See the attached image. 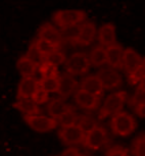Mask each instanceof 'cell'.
I'll use <instances>...</instances> for the list:
<instances>
[{"label": "cell", "instance_id": "obj_1", "mask_svg": "<svg viewBox=\"0 0 145 156\" xmlns=\"http://www.w3.org/2000/svg\"><path fill=\"white\" fill-rule=\"evenodd\" d=\"M87 14L85 11L79 9H63L58 10L53 14L52 20L56 27L61 30L79 26L81 23H84Z\"/></svg>", "mask_w": 145, "mask_h": 156}, {"label": "cell", "instance_id": "obj_2", "mask_svg": "<svg viewBox=\"0 0 145 156\" xmlns=\"http://www.w3.org/2000/svg\"><path fill=\"white\" fill-rule=\"evenodd\" d=\"M127 100V93L125 91L114 92L106 97L99 110V119H106L108 116H114L123 110L124 105Z\"/></svg>", "mask_w": 145, "mask_h": 156}, {"label": "cell", "instance_id": "obj_3", "mask_svg": "<svg viewBox=\"0 0 145 156\" xmlns=\"http://www.w3.org/2000/svg\"><path fill=\"white\" fill-rule=\"evenodd\" d=\"M111 126L114 135L127 137L135 131L137 123L131 114L125 112V111H121L111 117Z\"/></svg>", "mask_w": 145, "mask_h": 156}, {"label": "cell", "instance_id": "obj_4", "mask_svg": "<svg viewBox=\"0 0 145 156\" xmlns=\"http://www.w3.org/2000/svg\"><path fill=\"white\" fill-rule=\"evenodd\" d=\"M91 66L89 57L83 52H76L72 54L64 62L67 73L71 76H82L88 73Z\"/></svg>", "mask_w": 145, "mask_h": 156}, {"label": "cell", "instance_id": "obj_5", "mask_svg": "<svg viewBox=\"0 0 145 156\" xmlns=\"http://www.w3.org/2000/svg\"><path fill=\"white\" fill-rule=\"evenodd\" d=\"M26 123L32 129L39 133H45V132L52 131L58 126L57 120L52 119L50 116L42 115H24Z\"/></svg>", "mask_w": 145, "mask_h": 156}, {"label": "cell", "instance_id": "obj_6", "mask_svg": "<svg viewBox=\"0 0 145 156\" xmlns=\"http://www.w3.org/2000/svg\"><path fill=\"white\" fill-rule=\"evenodd\" d=\"M97 76L102 84L104 90H114L122 86V76L114 69L111 67H102L97 73Z\"/></svg>", "mask_w": 145, "mask_h": 156}, {"label": "cell", "instance_id": "obj_7", "mask_svg": "<svg viewBox=\"0 0 145 156\" xmlns=\"http://www.w3.org/2000/svg\"><path fill=\"white\" fill-rule=\"evenodd\" d=\"M86 134L77 125L61 128L58 132V137L64 145L73 146L84 143Z\"/></svg>", "mask_w": 145, "mask_h": 156}, {"label": "cell", "instance_id": "obj_8", "mask_svg": "<svg viewBox=\"0 0 145 156\" xmlns=\"http://www.w3.org/2000/svg\"><path fill=\"white\" fill-rule=\"evenodd\" d=\"M108 137L106 131L101 126H97L95 129L86 134L84 145L91 150H98L107 143Z\"/></svg>", "mask_w": 145, "mask_h": 156}, {"label": "cell", "instance_id": "obj_9", "mask_svg": "<svg viewBox=\"0 0 145 156\" xmlns=\"http://www.w3.org/2000/svg\"><path fill=\"white\" fill-rule=\"evenodd\" d=\"M143 57L133 48L124 49L123 60H122V69L126 72L127 75H131L134 70L142 62Z\"/></svg>", "mask_w": 145, "mask_h": 156}, {"label": "cell", "instance_id": "obj_10", "mask_svg": "<svg viewBox=\"0 0 145 156\" xmlns=\"http://www.w3.org/2000/svg\"><path fill=\"white\" fill-rule=\"evenodd\" d=\"M74 99L80 107L87 110H94L99 106L100 98L86 92L84 90L78 89L74 94Z\"/></svg>", "mask_w": 145, "mask_h": 156}, {"label": "cell", "instance_id": "obj_11", "mask_svg": "<svg viewBox=\"0 0 145 156\" xmlns=\"http://www.w3.org/2000/svg\"><path fill=\"white\" fill-rule=\"evenodd\" d=\"M38 89H39V80L34 76L23 78L17 87L16 98H32Z\"/></svg>", "mask_w": 145, "mask_h": 156}, {"label": "cell", "instance_id": "obj_12", "mask_svg": "<svg viewBox=\"0 0 145 156\" xmlns=\"http://www.w3.org/2000/svg\"><path fill=\"white\" fill-rule=\"evenodd\" d=\"M38 38L45 40L57 47L60 46L61 40H63L60 31L49 23H45L40 27L39 32H38Z\"/></svg>", "mask_w": 145, "mask_h": 156}, {"label": "cell", "instance_id": "obj_13", "mask_svg": "<svg viewBox=\"0 0 145 156\" xmlns=\"http://www.w3.org/2000/svg\"><path fill=\"white\" fill-rule=\"evenodd\" d=\"M58 79H60V88H58L57 94L63 99L70 97L78 90L77 89L78 88V83H77V81L73 76L64 73L61 76H58Z\"/></svg>", "mask_w": 145, "mask_h": 156}, {"label": "cell", "instance_id": "obj_14", "mask_svg": "<svg viewBox=\"0 0 145 156\" xmlns=\"http://www.w3.org/2000/svg\"><path fill=\"white\" fill-rule=\"evenodd\" d=\"M97 34V29L95 23L92 22H85L80 25L79 35L77 38V41L81 45H90L95 39Z\"/></svg>", "mask_w": 145, "mask_h": 156}, {"label": "cell", "instance_id": "obj_15", "mask_svg": "<svg viewBox=\"0 0 145 156\" xmlns=\"http://www.w3.org/2000/svg\"><path fill=\"white\" fill-rule=\"evenodd\" d=\"M98 42L101 47H109L117 43L115 36V27L114 23H104L98 30Z\"/></svg>", "mask_w": 145, "mask_h": 156}, {"label": "cell", "instance_id": "obj_16", "mask_svg": "<svg viewBox=\"0 0 145 156\" xmlns=\"http://www.w3.org/2000/svg\"><path fill=\"white\" fill-rule=\"evenodd\" d=\"M106 52V60L109 67L111 69H122V60H123V53L124 48L120 44H114V45L105 48Z\"/></svg>", "mask_w": 145, "mask_h": 156}, {"label": "cell", "instance_id": "obj_17", "mask_svg": "<svg viewBox=\"0 0 145 156\" xmlns=\"http://www.w3.org/2000/svg\"><path fill=\"white\" fill-rule=\"evenodd\" d=\"M80 89L84 90L96 97H99V98L103 95V91H104L101 82L96 75L88 76L83 79L82 82L80 83Z\"/></svg>", "mask_w": 145, "mask_h": 156}, {"label": "cell", "instance_id": "obj_18", "mask_svg": "<svg viewBox=\"0 0 145 156\" xmlns=\"http://www.w3.org/2000/svg\"><path fill=\"white\" fill-rule=\"evenodd\" d=\"M13 107L20 110L24 115H38L41 113L39 105H37L32 98L17 99L13 104Z\"/></svg>", "mask_w": 145, "mask_h": 156}, {"label": "cell", "instance_id": "obj_19", "mask_svg": "<svg viewBox=\"0 0 145 156\" xmlns=\"http://www.w3.org/2000/svg\"><path fill=\"white\" fill-rule=\"evenodd\" d=\"M71 108L72 107L69 104H67L63 99H53L48 103L47 111H48L50 117L54 119H58L63 113L69 111Z\"/></svg>", "mask_w": 145, "mask_h": 156}, {"label": "cell", "instance_id": "obj_20", "mask_svg": "<svg viewBox=\"0 0 145 156\" xmlns=\"http://www.w3.org/2000/svg\"><path fill=\"white\" fill-rule=\"evenodd\" d=\"M38 66H36L33 61H31L26 55L20 57L16 61V69L22 75L23 78H29V76H34L38 69Z\"/></svg>", "mask_w": 145, "mask_h": 156}, {"label": "cell", "instance_id": "obj_21", "mask_svg": "<svg viewBox=\"0 0 145 156\" xmlns=\"http://www.w3.org/2000/svg\"><path fill=\"white\" fill-rule=\"evenodd\" d=\"M89 60L91 66L99 67L106 64L107 60H106V52L105 48H103L101 46H97L91 50L89 56Z\"/></svg>", "mask_w": 145, "mask_h": 156}, {"label": "cell", "instance_id": "obj_22", "mask_svg": "<svg viewBox=\"0 0 145 156\" xmlns=\"http://www.w3.org/2000/svg\"><path fill=\"white\" fill-rule=\"evenodd\" d=\"M39 87L47 93H57L60 88V79L50 78V79H41L39 80Z\"/></svg>", "mask_w": 145, "mask_h": 156}, {"label": "cell", "instance_id": "obj_23", "mask_svg": "<svg viewBox=\"0 0 145 156\" xmlns=\"http://www.w3.org/2000/svg\"><path fill=\"white\" fill-rule=\"evenodd\" d=\"M76 125L78 126L85 134L89 133V132H91L93 129H95L96 126H98L97 125V122L93 117L88 116V115L78 116V120H77Z\"/></svg>", "mask_w": 145, "mask_h": 156}, {"label": "cell", "instance_id": "obj_24", "mask_svg": "<svg viewBox=\"0 0 145 156\" xmlns=\"http://www.w3.org/2000/svg\"><path fill=\"white\" fill-rule=\"evenodd\" d=\"M38 69H39L41 79H50V78H57L58 76V69L57 66H53V64H50L44 61Z\"/></svg>", "mask_w": 145, "mask_h": 156}, {"label": "cell", "instance_id": "obj_25", "mask_svg": "<svg viewBox=\"0 0 145 156\" xmlns=\"http://www.w3.org/2000/svg\"><path fill=\"white\" fill-rule=\"evenodd\" d=\"M34 44H35V46H36V48L38 49V51L43 55L44 58H45L47 55H49L50 53H52L53 51L57 50L58 48L57 46L53 45V44L47 42L45 40L39 39V38L34 41Z\"/></svg>", "mask_w": 145, "mask_h": 156}, {"label": "cell", "instance_id": "obj_26", "mask_svg": "<svg viewBox=\"0 0 145 156\" xmlns=\"http://www.w3.org/2000/svg\"><path fill=\"white\" fill-rule=\"evenodd\" d=\"M56 120H57V122H58V126H61V128H66V126L76 125L77 120H78V115L76 114L75 110H74L73 108H71L69 111L63 113L60 119Z\"/></svg>", "mask_w": 145, "mask_h": 156}, {"label": "cell", "instance_id": "obj_27", "mask_svg": "<svg viewBox=\"0 0 145 156\" xmlns=\"http://www.w3.org/2000/svg\"><path fill=\"white\" fill-rule=\"evenodd\" d=\"M145 78V58H143L142 62L139 64V66L133 72L131 75L128 76L129 83L131 85L139 84V82Z\"/></svg>", "mask_w": 145, "mask_h": 156}, {"label": "cell", "instance_id": "obj_28", "mask_svg": "<svg viewBox=\"0 0 145 156\" xmlns=\"http://www.w3.org/2000/svg\"><path fill=\"white\" fill-rule=\"evenodd\" d=\"M66 60H67L66 55H64L61 51H60L58 49L55 50V51H53L52 53H50L49 55H47V56L44 58V61H45V62L53 64V66H60V64L64 63Z\"/></svg>", "mask_w": 145, "mask_h": 156}, {"label": "cell", "instance_id": "obj_29", "mask_svg": "<svg viewBox=\"0 0 145 156\" xmlns=\"http://www.w3.org/2000/svg\"><path fill=\"white\" fill-rule=\"evenodd\" d=\"M26 56L28 57L31 61H33V62L38 66H40L41 64L44 62L43 55L38 51V49L36 48V46H35L34 42L30 47H29L28 51H27V53H26Z\"/></svg>", "mask_w": 145, "mask_h": 156}, {"label": "cell", "instance_id": "obj_30", "mask_svg": "<svg viewBox=\"0 0 145 156\" xmlns=\"http://www.w3.org/2000/svg\"><path fill=\"white\" fill-rule=\"evenodd\" d=\"M145 103V90L137 88L134 93V95L132 97L131 100V105L133 107H137L139 105L144 104Z\"/></svg>", "mask_w": 145, "mask_h": 156}, {"label": "cell", "instance_id": "obj_31", "mask_svg": "<svg viewBox=\"0 0 145 156\" xmlns=\"http://www.w3.org/2000/svg\"><path fill=\"white\" fill-rule=\"evenodd\" d=\"M32 99H33V101L36 103L37 105H41L49 101V94L39 87V89L35 92L33 97H32Z\"/></svg>", "mask_w": 145, "mask_h": 156}, {"label": "cell", "instance_id": "obj_32", "mask_svg": "<svg viewBox=\"0 0 145 156\" xmlns=\"http://www.w3.org/2000/svg\"><path fill=\"white\" fill-rule=\"evenodd\" d=\"M134 156H145V137L141 136L136 139L133 149Z\"/></svg>", "mask_w": 145, "mask_h": 156}, {"label": "cell", "instance_id": "obj_33", "mask_svg": "<svg viewBox=\"0 0 145 156\" xmlns=\"http://www.w3.org/2000/svg\"><path fill=\"white\" fill-rule=\"evenodd\" d=\"M79 29H80V25L79 26H75V27L72 28H67L63 30L61 33V38H64L67 40H73V41H77V38H78L79 35Z\"/></svg>", "mask_w": 145, "mask_h": 156}, {"label": "cell", "instance_id": "obj_34", "mask_svg": "<svg viewBox=\"0 0 145 156\" xmlns=\"http://www.w3.org/2000/svg\"><path fill=\"white\" fill-rule=\"evenodd\" d=\"M106 156H129V154L126 149L121 148V147H115V148L108 150Z\"/></svg>", "mask_w": 145, "mask_h": 156}, {"label": "cell", "instance_id": "obj_35", "mask_svg": "<svg viewBox=\"0 0 145 156\" xmlns=\"http://www.w3.org/2000/svg\"><path fill=\"white\" fill-rule=\"evenodd\" d=\"M60 156H81L79 153V150L74 147H70V148L66 149L64 151L61 153Z\"/></svg>", "mask_w": 145, "mask_h": 156}, {"label": "cell", "instance_id": "obj_36", "mask_svg": "<svg viewBox=\"0 0 145 156\" xmlns=\"http://www.w3.org/2000/svg\"><path fill=\"white\" fill-rule=\"evenodd\" d=\"M134 110L139 117H141V119H145V103L144 104L139 105V106H137V107H135Z\"/></svg>", "mask_w": 145, "mask_h": 156}, {"label": "cell", "instance_id": "obj_37", "mask_svg": "<svg viewBox=\"0 0 145 156\" xmlns=\"http://www.w3.org/2000/svg\"><path fill=\"white\" fill-rule=\"evenodd\" d=\"M138 88H140V89L145 90V78L143 79V80H141L140 82H139V84H138Z\"/></svg>", "mask_w": 145, "mask_h": 156}, {"label": "cell", "instance_id": "obj_38", "mask_svg": "<svg viewBox=\"0 0 145 156\" xmlns=\"http://www.w3.org/2000/svg\"><path fill=\"white\" fill-rule=\"evenodd\" d=\"M81 156H85V155H81Z\"/></svg>", "mask_w": 145, "mask_h": 156}, {"label": "cell", "instance_id": "obj_39", "mask_svg": "<svg viewBox=\"0 0 145 156\" xmlns=\"http://www.w3.org/2000/svg\"><path fill=\"white\" fill-rule=\"evenodd\" d=\"M144 137H145V136H144Z\"/></svg>", "mask_w": 145, "mask_h": 156}]
</instances>
